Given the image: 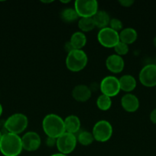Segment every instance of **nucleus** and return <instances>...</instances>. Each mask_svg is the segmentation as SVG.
<instances>
[{"mask_svg": "<svg viewBox=\"0 0 156 156\" xmlns=\"http://www.w3.org/2000/svg\"><path fill=\"white\" fill-rule=\"evenodd\" d=\"M23 150L19 135L6 133L0 140V152L4 156H18Z\"/></svg>", "mask_w": 156, "mask_h": 156, "instance_id": "obj_1", "label": "nucleus"}, {"mask_svg": "<svg viewBox=\"0 0 156 156\" xmlns=\"http://www.w3.org/2000/svg\"><path fill=\"white\" fill-rule=\"evenodd\" d=\"M42 128L47 137L54 139H58L66 132L64 120L55 114H49L44 117Z\"/></svg>", "mask_w": 156, "mask_h": 156, "instance_id": "obj_2", "label": "nucleus"}, {"mask_svg": "<svg viewBox=\"0 0 156 156\" xmlns=\"http://www.w3.org/2000/svg\"><path fill=\"white\" fill-rule=\"evenodd\" d=\"M88 62V57L83 50H73L67 53L66 66L70 71L76 73L84 69Z\"/></svg>", "mask_w": 156, "mask_h": 156, "instance_id": "obj_3", "label": "nucleus"}, {"mask_svg": "<svg viewBox=\"0 0 156 156\" xmlns=\"http://www.w3.org/2000/svg\"><path fill=\"white\" fill-rule=\"evenodd\" d=\"M28 125V119L24 114L16 113L5 120V129L7 133L19 135L24 132Z\"/></svg>", "mask_w": 156, "mask_h": 156, "instance_id": "obj_4", "label": "nucleus"}, {"mask_svg": "<svg viewBox=\"0 0 156 156\" xmlns=\"http://www.w3.org/2000/svg\"><path fill=\"white\" fill-rule=\"evenodd\" d=\"M113 129L111 123L105 120H99L93 127V133L94 140L99 143H106L109 141L113 135Z\"/></svg>", "mask_w": 156, "mask_h": 156, "instance_id": "obj_5", "label": "nucleus"}, {"mask_svg": "<svg viewBox=\"0 0 156 156\" xmlns=\"http://www.w3.org/2000/svg\"><path fill=\"white\" fill-rule=\"evenodd\" d=\"M99 4L96 0H76L74 9L80 18H93L99 11Z\"/></svg>", "mask_w": 156, "mask_h": 156, "instance_id": "obj_6", "label": "nucleus"}, {"mask_svg": "<svg viewBox=\"0 0 156 156\" xmlns=\"http://www.w3.org/2000/svg\"><path fill=\"white\" fill-rule=\"evenodd\" d=\"M77 143L75 134L65 132L64 134L56 139V146L60 153L69 155L74 151Z\"/></svg>", "mask_w": 156, "mask_h": 156, "instance_id": "obj_7", "label": "nucleus"}, {"mask_svg": "<svg viewBox=\"0 0 156 156\" xmlns=\"http://www.w3.org/2000/svg\"><path fill=\"white\" fill-rule=\"evenodd\" d=\"M99 89L102 94L110 98L115 97L121 91L119 79L113 76H106L99 84Z\"/></svg>", "mask_w": 156, "mask_h": 156, "instance_id": "obj_8", "label": "nucleus"}, {"mask_svg": "<svg viewBox=\"0 0 156 156\" xmlns=\"http://www.w3.org/2000/svg\"><path fill=\"white\" fill-rule=\"evenodd\" d=\"M97 40L99 44L106 48H114L115 46L119 42V33L110 27L100 29L98 32Z\"/></svg>", "mask_w": 156, "mask_h": 156, "instance_id": "obj_9", "label": "nucleus"}, {"mask_svg": "<svg viewBox=\"0 0 156 156\" xmlns=\"http://www.w3.org/2000/svg\"><path fill=\"white\" fill-rule=\"evenodd\" d=\"M141 84L145 87H156V65L148 64L142 67L139 75Z\"/></svg>", "mask_w": 156, "mask_h": 156, "instance_id": "obj_10", "label": "nucleus"}, {"mask_svg": "<svg viewBox=\"0 0 156 156\" xmlns=\"http://www.w3.org/2000/svg\"><path fill=\"white\" fill-rule=\"evenodd\" d=\"M21 139V144L24 150L27 152H35L38 150L41 144V140L39 134L34 131L25 133Z\"/></svg>", "mask_w": 156, "mask_h": 156, "instance_id": "obj_11", "label": "nucleus"}, {"mask_svg": "<svg viewBox=\"0 0 156 156\" xmlns=\"http://www.w3.org/2000/svg\"><path fill=\"white\" fill-rule=\"evenodd\" d=\"M106 66L110 72L117 74L122 72L125 67V62L122 56L117 54H112L106 59Z\"/></svg>", "mask_w": 156, "mask_h": 156, "instance_id": "obj_12", "label": "nucleus"}, {"mask_svg": "<svg viewBox=\"0 0 156 156\" xmlns=\"http://www.w3.org/2000/svg\"><path fill=\"white\" fill-rule=\"evenodd\" d=\"M121 105L126 112L134 113L139 109V100L135 94L126 93L121 98Z\"/></svg>", "mask_w": 156, "mask_h": 156, "instance_id": "obj_13", "label": "nucleus"}, {"mask_svg": "<svg viewBox=\"0 0 156 156\" xmlns=\"http://www.w3.org/2000/svg\"><path fill=\"white\" fill-rule=\"evenodd\" d=\"M91 95V88L86 85H77L72 90V97L78 102L87 101Z\"/></svg>", "mask_w": 156, "mask_h": 156, "instance_id": "obj_14", "label": "nucleus"}, {"mask_svg": "<svg viewBox=\"0 0 156 156\" xmlns=\"http://www.w3.org/2000/svg\"><path fill=\"white\" fill-rule=\"evenodd\" d=\"M65 131L67 133L75 134L80 130L81 123L79 117L76 115H69L64 120Z\"/></svg>", "mask_w": 156, "mask_h": 156, "instance_id": "obj_15", "label": "nucleus"}, {"mask_svg": "<svg viewBox=\"0 0 156 156\" xmlns=\"http://www.w3.org/2000/svg\"><path fill=\"white\" fill-rule=\"evenodd\" d=\"M120 89L126 93H130L136 88L137 82L136 79L131 75H123L119 79Z\"/></svg>", "mask_w": 156, "mask_h": 156, "instance_id": "obj_16", "label": "nucleus"}, {"mask_svg": "<svg viewBox=\"0 0 156 156\" xmlns=\"http://www.w3.org/2000/svg\"><path fill=\"white\" fill-rule=\"evenodd\" d=\"M119 41L124 44L129 45L136 42L138 37L137 31L132 27H126L123 28L119 33Z\"/></svg>", "mask_w": 156, "mask_h": 156, "instance_id": "obj_17", "label": "nucleus"}, {"mask_svg": "<svg viewBox=\"0 0 156 156\" xmlns=\"http://www.w3.org/2000/svg\"><path fill=\"white\" fill-rule=\"evenodd\" d=\"M92 18H93L95 26L99 28V30L109 27V24H110V19H111L110 15L106 11L101 10L98 11Z\"/></svg>", "mask_w": 156, "mask_h": 156, "instance_id": "obj_18", "label": "nucleus"}, {"mask_svg": "<svg viewBox=\"0 0 156 156\" xmlns=\"http://www.w3.org/2000/svg\"><path fill=\"white\" fill-rule=\"evenodd\" d=\"M69 42L74 50H82L87 44V37L81 31L74 32L70 37Z\"/></svg>", "mask_w": 156, "mask_h": 156, "instance_id": "obj_19", "label": "nucleus"}, {"mask_svg": "<svg viewBox=\"0 0 156 156\" xmlns=\"http://www.w3.org/2000/svg\"><path fill=\"white\" fill-rule=\"evenodd\" d=\"M61 18L67 23L73 22L80 18L74 8H66L61 12Z\"/></svg>", "mask_w": 156, "mask_h": 156, "instance_id": "obj_20", "label": "nucleus"}, {"mask_svg": "<svg viewBox=\"0 0 156 156\" xmlns=\"http://www.w3.org/2000/svg\"><path fill=\"white\" fill-rule=\"evenodd\" d=\"M78 27L83 33L90 32L96 27L92 18H80L78 20Z\"/></svg>", "mask_w": 156, "mask_h": 156, "instance_id": "obj_21", "label": "nucleus"}, {"mask_svg": "<svg viewBox=\"0 0 156 156\" xmlns=\"http://www.w3.org/2000/svg\"><path fill=\"white\" fill-rule=\"evenodd\" d=\"M76 140H77V142L80 144L84 146H87L89 145L92 144L93 142L95 140L93 133L87 130H84L80 133L77 136H76Z\"/></svg>", "mask_w": 156, "mask_h": 156, "instance_id": "obj_22", "label": "nucleus"}, {"mask_svg": "<svg viewBox=\"0 0 156 156\" xmlns=\"http://www.w3.org/2000/svg\"><path fill=\"white\" fill-rule=\"evenodd\" d=\"M96 106H97V108L100 111H108V110L110 109V108L112 106L111 98L102 94L97 98V100H96Z\"/></svg>", "mask_w": 156, "mask_h": 156, "instance_id": "obj_23", "label": "nucleus"}, {"mask_svg": "<svg viewBox=\"0 0 156 156\" xmlns=\"http://www.w3.org/2000/svg\"><path fill=\"white\" fill-rule=\"evenodd\" d=\"M114 50L116 52V54L120 56H125L128 53V45L119 41L114 47Z\"/></svg>", "mask_w": 156, "mask_h": 156, "instance_id": "obj_24", "label": "nucleus"}, {"mask_svg": "<svg viewBox=\"0 0 156 156\" xmlns=\"http://www.w3.org/2000/svg\"><path fill=\"white\" fill-rule=\"evenodd\" d=\"M109 27L113 29V30H115V31L118 32V33H119L123 29L122 28V22L121 21V20L116 18L110 19Z\"/></svg>", "mask_w": 156, "mask_h": 156, "instance_id": "obj_25", "label": "nucleus"}, {"mask_svg": "<svg viewBox=\"0 0 156 156\" xmlns=\"http://www.w3.org/2000/svg\"><path fill=\"white\" fill-rule=\"evenodd\" d=\"M119 3L122 7L128 8L131 7L134 4V1L133 0H120V1H119Z\"/></svg>", "mask_w": 156, "mask_h": 156, "instance_id": "obj_26", "label": "nucleus"}, {"mask_svg": "<svg viewBox=\"0 0 156 156\" xmlns=\"http://www.w3.org/2000/svg\"><path fill=\"white\" fill-rule=\"evenodd\" d=\"M45 143L48 147H53L56 146V139L51 138V137H47L45 140Z\"/></svg>", "mask_w": 156, "mask_h": 156, "instance_id": "obj_27", "label": "nucleus"}, {"mask_svg": "<svg viewBox=\"0 0 156 156\" xmlns=\"http://www.w3.org/2000/svg\"><path fill=\"white\" fill-rule=\"evenodd\" d=\"M150 120L151 121V123L156 124V108L153 109L151 111V114H150Z\"/></svg>", "mask_w": 156, "mask_h": 156, "instance_id": "obj_28", "label": "nucleus"}, {"mask_svg": "<svg viewBox=\"0 0 156 156\" xmlns=\"http://www.w3.org/2000/svg\"><path fill=\"white\" fill-rule=\"evenodd\" d=\"M64 48H65V50L67 52V53H70V52H71L72 50H74V49L73 48V47H72V46H71V44H70V42H69V41H68V42L66 43L65 47H64Z\"/></svg>", "mask_w": 156, "mask_h": 156, "instance_id": "obj_29", "label": "nucleus"}, {"mask_svg": "<svg viewBox=\"0 0 156 156\" xmlns=\"http://www.w3.org/2000/svg\"><path fill=\"white\" fill-rule=\"evenodd\" d=\"M50 156H67V155H64V154H61V153H55V154H54V155H51Z\"/></svg>", "mask_w": 156, "mask_h": 156, "instance_id": "obj_30", "label": "nucleus"}, {"mask_svg": "<svg viewBox=\"0 0 156 156\" xmlns=\"http://www.w3.org/2000/svg\"><path fill=\"white\" fill-rule=\"evenodd\" d=\"M2 111H3L2 106V105H1V104H0V117H1L2 114Z\"/></svg>", "mask_w": 156, "mask_h": 156, "instance_id": "obj_31", "label": "nucleus"}, {"mask_svg": "<svg viewBox=\"0 0 156 156\" xmlns=\"http://www.w3.org/2000/svg\"><path fill=\"white\" fill-rule=\"evenodd\" d=\"M41 2L43 3H51L53 2L54 1H41Z\"/></svg>", "mask_w": 156, "mask_h": 156, "instance_id": "obj_32", "label": "nucleus"}, {"mask_svg": "<svg viewBox=\"0 0 156 156\" xmlns=\"http://www.w3.org/2000/svg\"><path fill=\"white\" fill-rule=\"evenodd\" d=\"M153 44H154V45L156 47V36L154 37V40H153Z\"/></svg>", "mask_w": 156, "mask_h": 156, "instance_id": "obj_33", "label": "nucleus"}, {"mask_svg": "<svg viewBox=\"0 0 156 156\" xmlns=\"http://www.w3.org/2000/svg\"><path fill=\"white\" fill-rule=\"evenodd\" d=\"M61 2H62V3H66V4H67V3L70 2V0H67V1H61Z\"/></svg>", "mask_w": 156, "mask_h": 156, "instance_id": "obj_34", "label": "nucleus"}, {"mask_svg": "<svg viewBox=\"0 0 156 156\" xmlns=\"http://www.w3.org/2000/svg\"><path fill=\"white\" fill-rule=\"evenodd\" d=\"M2 135H3L2 132V131L0 130V140H1V139H2Z\"/></svg>", "mask_w": 156, "mask_h": 156, "instance_id": "obj_35", "label": "nucleus"}, {"mask_svg": "<svg viewBox=\"0 0 156 156\" xmlns=\"http://www.w3.org/2000/svg\"><path fill=\"white\" fill-rule=\"evenodd\" d=\"M154 64H155V65H156V60H155V63H154Z\"/></svg>", "mask_w": 156, "mask_h": 156, "instance_id": "obj_36", "label": "nucleus"}]
</instances>
